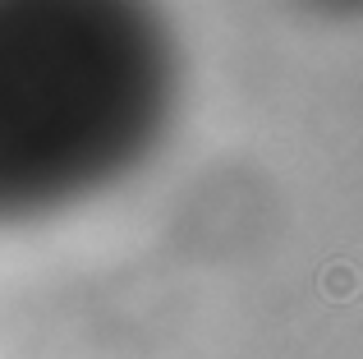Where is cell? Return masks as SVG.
<instances>
[{"label": "cell", "instance_id": "6da1fadb", "mask_svg": "<svg viewBox=\"0 0 363 359\" xmlns=\"http://www.w3.org/2000/svg\"><path fill=\"white\" fill-rule=\"evenodd\" d=\"M175 42L138 5H0V221L129 175L175 111Z\"/></svg>", "mask_w": 363, "mask_h": 359}]
</instances>
